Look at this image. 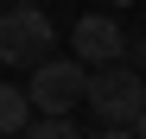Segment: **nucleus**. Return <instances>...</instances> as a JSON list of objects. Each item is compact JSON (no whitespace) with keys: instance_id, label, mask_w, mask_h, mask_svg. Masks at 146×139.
<instances>
[{"instance_id":"obj_4","label":"nucleus","mask_w":146,"mask_h":139,"mask_svg":"<svg viewBox=\"0 0 146 139\" xmlns=\"http://www.w3.org/2000/svg\"><path fill=\"white\" fill-rule=\"evenodd\" d=\"M70 38H76V57H83V63H114V57H127V26H114L108 13H83Z\"/></svg>"},{"instance_id":"obj_5","label":"nucleus","mask_w":146,"mask_h":139,"mask_svg":"<svg viewBox=\"0 0 146 139\" xmlns=\"http://www.w3.org/2000/svg\"><path fill=\"white\" fill-rule=\"evenodd\" d=\"M26 120H32V95L13 89V82H0V139H7V133H26Z\"/></svg>"},{"instance_id":"obj_7","label":"nucleus","mask_w":146,"mask_h":139,"mask_svg":"<svg viewBox=\"0 0 146 139\" xmlns=\"http://www.w3.org/2000/svg\"><path fill=\"white\" fill-rule=\"evenodd\" d=\"M95 139H133V127H102Z\"/></svg>"},{"instance_id":"obj_6","label":"nucleus","mask_w":146,"mask_h":139,"mask_svg":"<svg viewBox=\"0 0 146 139\" xmlns=\"http://www.w3.org/2000/svg\"><path fill=\"white\" fill-rule=\"evenodd\" d=\"M26 139H76V127L64 114H38V120H26Z\"/></svg>"},{"instance_id":"obj_9","label":"nucleus","mask_w":146,"mask_h":139,"mask_svg":"<svg viewBox=\"0 0 146 139\" xmlns=\"http://www.w3.org/2000/svg\"><path fill=\"white\" fill-rule=\"evenodd\" d=\"M13 7H38V0H13Z\"/></svg>"},{"instance_id":"obj_1","label":"nucleus","mask_w":146,"mask_h":139,"mask_svg":"<svg viewBox=\"0 0 146 139\" xmlns=\"http://www.w3.org/2000/svg\"><path fill=\"white\" fill-rule=\"evenodd\" d=\"M83 101H89V114H95L102 127H127L133 114L146 108V76H140L127 57L95 63V76L83 82Z\"/></svg>"},{"instance_id":"obj_2","label":"nucleus","mask_w":146,"mask_h":139,"mask_svg":"<svg viewBox=\"0 0 146 139\" xmlns=\"http://www.w3.org/2000/svg\"><path fill=\"white\" fill-rule=\"evenodd\" d=\"M57 51V26L44 19V7H7L0 13V63L32 70Z\"/></svg>"},{"instance_id":"obj_3","label":"nucleus","mask_w":146,"mask_h":139,"mask_svg":"<svg viewBox=\"0 0 146 139\" xmlns=\"http://www.w3.org/2000/svg\"><path fill=\"white\" fill-rule=\"evenodd\" d=\"M83 57H44V63H32V76H26V95H32V114H70L83 101Z\"/></svg>"},{"instance_id":"obj_10","label":"nucleus","mask_w":146,"mask_h":139,"mask_svg":"<svg viewBox=\"0 0 146 139\" xmlns=\"http://www.w3.org/2000/svg\"><path fill=\"white\" fill-rule=\"evenodd\" d=\"M114 7H133V0H114Z\"/></svg>"},{"instance_id":"obj_8","label":"nucleus","mask_w":146,"mask_h":139,"mask_svg":"<svg viewBox=\"0 0 146 139\" xmlns=\"http://www.w3.org/2000/svg\"><path fill=\"white\" fill-rule=\"evenodd\" d=\"M127 127H133V139H146V108L133 114V120H127Z\"/></svg>"}]
</instances>
